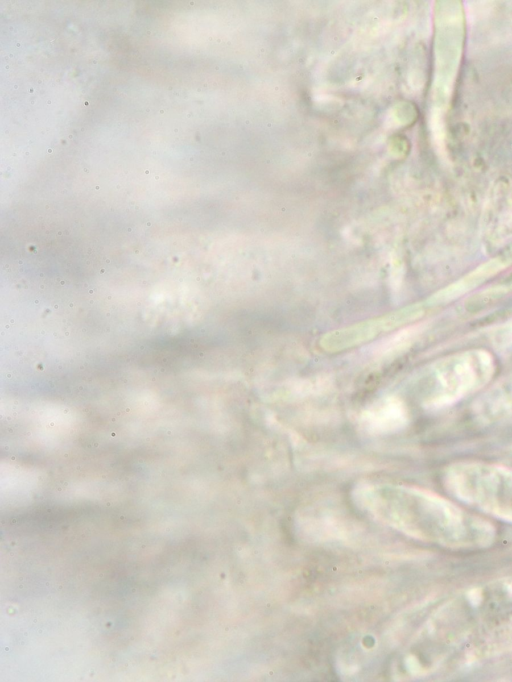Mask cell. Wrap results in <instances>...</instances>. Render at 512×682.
Segmentation results:
<instances>
[{
  "instance_id": "obj_4",
  "label": "cell",
  "mask_w": 512,
  "mask_h": 682,
  "mask_svg": "<svg viewBox=\"0 0 512 682\" xmlns=\"http://www.w3.org/2000/svg\"><path fill=\"white\" fill-rule=\"evenodd\" d=\"M409 422L405 403L397 397H386L366 408L361 416L363 428L372 434H390L402 430Z\"/></svg>"
},
{
  "instance_id": "obj_5",
  "label": "cell",
  "mask_w": 512,
  "mask_h": 682,
  "mask_svg": "<svg viewBox=\"0 0 512 682\" xmlns=\"http://www.w3.org/2000/svg\"><path fill=\"white\" fill-rule=\"evenodd\" d=\"M491 343L501 355H512V318L498 325L491 333Z\"/></svg>"
},
{
  "instance_id": "obj_1",
  "label": "cell",
  "mask_w": 512,
  "mask_h": 682,
  "mask_svg": "<svg viewBox=\"0 0 512 682\" xmlns=\"http://www.w3.org/2000/svg\"><path fill=\"white\" fill-rule=\"evenodd\" d=\"M495 370L494 357L483 349L444 356L433 362L423 376L421 405L432 411L450 407L484 388Z\"/></svg>"
},
{
  "instance_id": "obj_3",
  "label": "cell",
  "mask_w": 512,
  "mask_h": 682,
  "mask_svg": "<svg viewBox=\"0 0 512 682\" xmlns=\"http://www.w3.org/2000/svg\"><path fill=\"white\" fill-rule=\"evenodd\" d=\"M428 303H415L387 314L367 319L353 325L324 334L320 347L329 353H336L367 343L379 335L395 330L421 318Z\"/></svg>"
},
{
  "instance_id": "obj_2",
  "label": "cell",
  "mask_w": 512,
  "mask_h": 682,
  "mask_svg": "<svg viewBox=\"0 0 512 682\" xmlns=\"http://www.w3.org/2000/svg\"><path fill=\"white\" fill-rule=\"evenodd\" d=\"M453 490L488 510L512 517V472L488 465L467 464L449 473Z\"/></svg>"
}]
</instances>
